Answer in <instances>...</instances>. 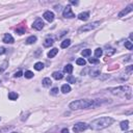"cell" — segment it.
Here are the masks:
<instances>
[{"instance_id": "1", "label": "cell", "mask_w": 133, "mask_h": 133, "mask_svg": "<svg viewBox=\"0 0 133 133\" xmlns=\"http://www.w3.org/2000/svg\"><path fill=\"white\" fill-rule=\"evenodd\" d=\"M102 104V101L99 100H88V99H82L73 101L69 104V107L72 110H78V109H87V108H95L97 106Z\"/></svg>"}, {"instance_id": "2", "label": "cell", "mask_w": 133, "mask_h": 133, "mask_svg": "<svg viewBox=\"0 0 133 133\" xmlns=\"http://www.w3.org/2000/svg\"><path fill=\"white\" fill-rule=\"evenodd\" d=\"M114 122L112 118H109V116H102V118L96 119L92 121V123L89 124V127H91L93 130H102L104 128H107L108 126Z\"/></svg>"}, {"instance_id": "3", "label": "cell", "mask_w": 133, "mask_h": 133, "mask_svg": "<svg viewBox=\"0 0 133 133\" xmlns=\"http://www.w3.org/2000/svg\"><path fill=\"white\" fill-rule=\"evenodd\" d=\"M108 92H110L112 95L124 97V98H126V99H130L131 94H132V89L130 86H128V85H121V86H118V87L108 88Z\"/></svg>"}, {"instance_id": "4", "label": "cell", "mask_w": 133, "mask_h": 133, "mask_svg": "<svg viewBox=\"0 0 133 133\" xmlns=\"http://www.w3.org/2000/svg\"><path fill=\"white\" fill-rule=\"evenodd\" d=\"M100 24H101V21H96V22L89 23V24L83 25V26H81L80 28L78 29V32H79V33H82V32H87V31L94 30L95 28H97V27L99 26Z\"/></svg>"}, {"instance_id": "5", "label": "cell", "mask_w": 133, "mask_h": 133, "mask_svg": "<svg viewBox=\"0 0 133 133\" xmlns=\"http://www.w3.org/2000/svg\"><path fill=\"white\" fill-rule=\"evenodd\" d=\"M87 128H88V125L86 123H81L80 122V123H77L73 126V131L75 133H80L82 131L86 130Z\"/></svg>"}, {"instance_id": "6", "label": "cell", "mask_w": 133, "mask_h": 133, "mask_svg": "<svg viewBox=\"0 0 133 133\" xmlns=\"http://www.w3.org/2000/svg\"><path fill=\"white\" fill-rule=\"evenodd\" d=\"M62 16H64L65 18H68V19L75 18V14L73 13V10H72V9H71V6H70V5L65 7L64 11H62Z\"/></svg>"}, {"instance_id": "7", "label": "cell", "mask_w": 133, "mask_h": 133, "mask_svg": "<svg viewBox=\"0 0 133 133\" xmlns=\"http://www.w3.org/2000/svg\"><path fill=\"white\" fill-rule=\"evenodd\" d=\"M44 22H43L42 19H37L36 21L33 22V24H32V27L36 30H42L43 28H44Z\"/></svg>"}, {"instance_id": "8", "label": "cell", "mask_w": 133, "mask_h": 133, "mask_svg": "<svg viewBox=\"0 0 133 133\" xmlns=\"http://www.w3.org/2000/svg\"><path fill=\"white\" fill-rule=\"evenodd\" d=\"M43 17H44L45 20L48 21V22H52L54 20V14L52 13V11H50V10L45 11L44 15H43Z\"/></svg>"}, {"instance_id": "9", "label": "cell", "mask_w": 133, "mask_h": 133, "mask_svg": "<svg viewBox=\"0 0 133 133\" xmlns=\"http://www.w3.org/2000/svg\"><path fill=\"white\" fill-rule=\"evenodd\" d=\"M2 41H3V43H5V44H11V43L15 42L14 38L11 37V34H10V33H5Z\"/></svg>"}, {"instance_id": "10", "label": "cell", "mask_w": 133, "mask_h": 133, "mask_svg": "<svg viewBox=\"0 0 133 133\" xmlns=\"http://www.w3.org/2000/svg\"><path fill=\"white\" fill-rule=\"evenodd\" d=\"M132 5H129V6H127L126 9H124L122 11H121V13L119 14V17L120 18H122V17H124V16H126L127 14H129V13H131V11L133 10V9H132Z\"/></svg>"}, {"instance_id": "11", "label": "cell", "mask_w": 133, "mask_h": 133, "mask_svg": "<svg viewBox=\"0 0 133 133\" xmlns=\"http://www.w3.org/2000/svg\"><path fill=\"white\" fill-rule=\"evenodd\" d=\"M89 18V13L88 11H84V13H81L78 15V19L81 21H86L87 19Z\"/></svg>"}, {"instance_id": "12", "label": "cell", "mask_w": 133, "mask_h": 133, "mask_svg": "<svg viewBox=\"0 0 133 133\" xmlns=\"http://www.w3.org/2000/svg\"><path fill=\"white\" fill-rule=\"evenodd\" d=\"M42 83H43V85H44L45 87H49V86H51L52 81H51V79H50V78L46 77V78H44V79H43Z\"/></svg>"}, {"instance_id": "13", "label": "cell", "mask_w": 133, "mask_h": 133, "mask_svg": "<svg viewBox=\"0 0 133 133\" xmlns=\"http://www.w3.org/2000/svg\"><path fill=\"white\" fill-rule=\"evenodd\" d=\"M52 45H53V38H47L44 41V47H46V48H48V47L52 46Z\"/></svg>"}, {"instance_id": "14", "label": "cell", "mask_w": 133, "mask_h": 133, "mask_svg": "<svg viewBox=\"0 0 133 133\" xmlns=\"http://www.w3.org/2000/svg\"><path fill=\"white\" fill-rule=\"evenodd\" d=\"M52 77L54 78V79H56V80H60V79L64 78V75H62L61 72H54L52 74Z\"/></svg>"}, {"instance_id": "15", "label": "cell", "mask_w": 133, "mask_h": 133, "mask_svg": "<svg viewBox=\"0 0 133 133\" xmlns=\"http://www.w3.org/2000/svg\"><path fill=\"white\" fill-rule=\"evenodd\" d=\"M57 53H58V49L57 48H53L52 50H50V51L48 52V57L49 58H53Z\"/></svg>"}, {"instance_id": "16", "label": "cell", "mask_w": 133, "mask_h": 133, "mask_svg": "<svg viewBox=\"0 0 133 133\" xmlns=\"http://www.w3.org/2000/svg\"><path fill=\"white\" fill-rule=\"evenodd\" d=\"M121 129H122L123 131H126V130H128V128H129V122L128 121H123L122 123H121Z\"/></svg>"}, {"instance_id": "17", "label": "cell", "mask_w": 133, "mask_h": 133, "mask_svg": "<svg viewBox=\"0 0 133 133\" xmlns=\"http://www.w3.org/2000/svg\"><path fill=\"white\" fill-rule=\"evenodd\" d=\"M36 42H37V37L31 36V37H29V38H27V40H26V44L31 45V44H34Z\"/></svg>"}, {"instance_id": "18", "label": "cell", "mask_w": 133, "mask_h": 133, "mask_svg": "<svg viewBox=\"0 0 133 133\" xmlns=\"http://www.w3.org/2000/svg\"><path fill=\"white\" fill-rule=\"evenodd\" d=\"M61 92L64 93V94H68L71 92V86H70L69 84H64L61 86Z\"/></svg>"}, {"instance_id": "19", "label": "cell", "mask_w": 133, "mask_h": 133, "mask_svg": "<svg viewBox=\"0 0 133 133\" xmlns=\"http://www.w3.org/2000/svg\"><path fill=\"white\" fill-rule=\"evenodd\" d=\"M18 97H19V95H18L17 93H15V92H10V93L9 94V99L11 100V101L17 100V99H18Z\"/></svg>"}, {"instance_id": "20", "label": "cell", "mask_w": 133, "mask_h": 133, "mask_svg": "<svg viewBox=\"0 0 133 133\" xmlns=\"http://www.w3.org/2000/svg\"><path fill=\"white\" fill-rule=\"evenodd\" d=\"M70 45H71V40H65L64 42H61L60 47L62 49H66V48H68Z\"/></svg>"}, {"instance_id": "21", "label": "cell", "mask_w": 133, "mask_h": 133, "mask_svg": "<svg viewBox=\"0 0 133 133\" xmlns=\"http://www.w3.org/2000/svg\"><path fill=\"white\" fill-rule=\"evenodd\" d=\"M34 69H36L37 71H41V70L44 69V64H43V62H41V61L37 62V64L34 65Z\"/></svg>"}, {"instance_id": "22", "label": "cell", "mask_w": 133, "mask_h": 133, "mask_svg": "<svg viewBox=\"0 0 133 133\" xmlns=\"http://www.w3.org/2000/svg\"><path fill=\"white\" fill-rule=\"evenodd\" d=\"M64 71L66 73H68V74H71L73 72V66L72 65H66L65 66V69H64Z\"/></svg>"}, {"instance_id": "23", "label": "cell", "mask_w": 133, "mask_h": 133, "mask_svg": "<svg viewBox=\"0 0 133 133\" xmlns=\"http://www.w3.org/2000/svg\"><path fill=\"white\" fill-rule=\"evenodd\" d=\"M101 74V69H97L94 70V71H91V76L93 77H98Z\"/></svg>"}, {"instance_id": "24", "label": "cell", "mask_w": 133, "mask_h": 133, "mask_svg": "<svg viewBox=\"0 0 133 133\" xmlns=\"http://www.w3.org/2000/svg\"><path fill=\"white\" fill-rule=\"evenodd\" d=\"M102 55H103V50L101 48H97L95 50V56L96 57H101Z\"/></svg>"}, {"instance_id": "25", "label": "cell", "mask_w": 133, "mask_h": 133, "mask_svg": "<svg viewBox=\"0 0 133 133\" xmlns=\"http://www.w3.org/2000/svg\"><path fill=\"white\" fill-rule=\"evenodd\" d=\"M81 54H82V56H83V57H87V56H89L92 54V50L85 49V50H83V51L81 52Z\"/></svg>"}, {"instance_id": "26", "label": "cell", "mask_w": 133, "mask_h": 133, "mask_svg": "<svg viewBox=\"0 0 133 133\" xmlns=\"http://www.w3.org/2000/svg\"><path fill=\"white\" fill-rule=\"evenodd\" d=\"M114 52H115V50L113 49V48L107 47V50H106V55L107 56H110V55H112V54H114Z\"/></svg>"}, {"instance_id": "27", "label": "cell", "mask_w": 133, "mask_h": 133, "mask_svg": "<svg viewBox=\"0 0 133 133\" xmlns=\"http://www.w3.org/2000/svg\"><path fill=\"white\" fill-rule=\"evenodd\" d=\"M125 47H126L128 50H132V48H133L132 42H130V41H126V42H125Z\"/></svg>"}, {"instance_id": "28", "label": "cell", "mask_w": 133, "mask_h": 133, "mask_svg": "<svg viewBox=\"0 0 133 133\" xmlns=\"http://www.w3.org/2000/svg\"><path fill=\"white\" fill-rule=\"evenodd\" d=\"M76 64L78 66H85V64H86V61H85L83 58H78V59L76 60Z\"/></svg>"}, {"instance_id": "29", "label": "cell", "mask_w": 133, "mask_h": 133, "mask_svg": "<svg viewBox=\"0 0 133 133\" xmlns=\"http://www.w3.org/2000/svg\"><path fill=\"white\" fill-rule=\"evenodd\" d=\"M66 81H68L69 83H75V82H76V78L70 75V76L66 77Z\"/></svg>"}, {"instance_id": "30", "label": "cell", "mask_w": 133, "mask_h": 133, "mask_svg": "<svg viewBox=\"0 0 133 133\" xmlns=\"http://www.w3.org/2000/svg\"><path fill=\"white\" fill-rule=\"evenodd\" d=\"M33 75L34 74L31 72V71H26L25 72V74H24V76H25V78H28V79H30V78H32L33 77Z\"/></svg>"}, {"instance_id": "31", "label": "cell", "mask_w": 133, "mask_h": 133, "mask_svg": "<svg viewBox=\"0 0 133 133\" xmlns=\"http://www.w3.org/2000/svg\"><path fill=\"white\" fill-rule=\"evenodd\" d=\"M88 62L92 65H97L99 64V59H97V58H88Z\"/></svg>"}, {"instance_id": "32", "label": "cell", "mask_w": 133, "mask_h": 133, "mask_svg": "<svg viewBox=\"0 0 133 133\" xmlns=\"http://www.w3.org/2000/svg\"><path fill=\"white\" fill-rule=\"evenodd\" d=\"M58 87H54V88H52L51 89V95H53V96H56L57 94H58Z\"/></svg>"}, {"instance_id": "33", "label": "cell", "mask_w": 133, "mask_h": 133, "mask_svg": "<svg viewBox=\"0 0 133 133\" xmlns=\"http://www.w3.org/2000/svg\"><path fill=\"white\" fill-rule=\"evenodd\" d=\"M132 70H133V66H129L128 68L126 69V72L128 73V75H131V73H132Z\"/></svg>"}, {"instance_id": "34", "label": "cell", "mask_w": 133, "mask_h": 133, "mask_svg": "<svg viewBox=\"0 0 133 133\" xmlns=\"http://www.w3.org/2000/svg\"><path fill=\"white\" fill-rule=\"evenodd\" d=\"M6 66H7V61H4V62H3V65L1 66V68H0V72H2L3 70H5L6 69Z\"/></svg>"}, {"instance_id": "35", "label": "cell", "mask_w": 133, "mask_h": 133, "mask_svg": "<svg viewBox=\"0 0 133 133\" xmlns=\"http://www.w3.org/2000/svg\"><path fill=\"white\" fill-rule=\"evenodd\" d=\"M22 75H23V72L22 71H18L17 73L15 74V77H21Z\"/></svg>"}, {"instance_id": "36", "label": "cell", "mask_w": 133, "mask_h": 133, "mask_svg": "<svg viewBox=\"0 0 133 133\" xmlns=\"http://www.w3.org/2000/svg\"><path fill=\"white\" fill-rule=\"evenodd\" d=\"M6 51H5V48H2V47H0V55H3Z\"/></svg>"}, {"instance_id": "37", "label": "cell", "mask_w": 133, "mask_h": 133, "mask_svg": "<svg viewBox=\"0 0 133 133\" xmlns=\"http://www.w3.org/2000/svg\"><path fill=\"white\" fill-rule=\"evenodd\" d=\"M61 133H69V130H68V129H62Z\"/></svg>"}, {"instance_id": "38", "label": "cell", "mask_w": 133, "mask_h": 133, "mask_svg": "<svg viewBox=\"0 0 133 133\" xmlns=\"http://www.w3.org/2000/svg\"><path fill=\"white\" fill-rule=\"evenodd\" d=\"M71 3H72V4H74V5H77L78 4L77 1H71Z\"/></svg>"}, {"instance_id": "39", "label": "cell", "mask_w": 133, "mask_h": 133, "mask_svg": "<svg viewBox=\"0 0 133 133\" xmlns=\"http://www.w3.org/2000/svg\"><path fill=\"white\" fill-rule=\"evenodd\" d=\"M128 133H133V132H131V131H130V132H128Z\"/></svg>"}, {"instance_id": "40", "label": "cell", "mask_w": 133, "mask_h": 133, "mask_svg": "<svg viewBox=\"0 0 133 133\" xmlns=\"http://www.w3.org/2000/svg\"><path fill=\"white\" fill-rule=\"evenodd\" d=\"M0 120H1V118H0Z\"/></svg>"}, {"instance_id": "41", "label": "cell", "mask_w": 133, "mask_h": 133, "mask_svg": "<svg viewBox=\"0 0 133 133\" xmlns=\"http://www.w3.org/2000/svg\"><path fill=\"white\" fill-rule=\"evenodd\" d=\"M14 133H16V132H14Z\"/></svg>"}]
</instances>
